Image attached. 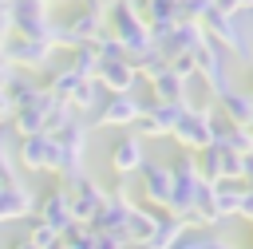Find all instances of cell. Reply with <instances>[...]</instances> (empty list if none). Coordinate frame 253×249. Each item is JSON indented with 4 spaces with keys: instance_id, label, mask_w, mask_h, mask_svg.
I'll return each instance as SVG.
<instances>
[{
    "instance_id": "obj_1",
    "label": "cell",
    "mask_w": 253,
    "mask_h": 249,
    "mask_svg": "<svg viewBox=\"0 0 253 249\" xmlns=\"http://www.w3.org/2000/svg\"><path fill=\"white\" fill-rule=\"evenodd\" d=\"M174 142H178L186 154H202V150L213 142V107H210V103H206V107L190 103L186 115H182L178 126H174Z\"/></svg>"
},
{
    "instance_id": "obj_2",
    "label": "cell",
    "mask_w": 253,
    "mask_h": 249,
    "mask_svg": "<svg viewBox=\"0 0 253 249\" xmlns=\"http://www.w3.org/2000/svg\"><path fill=\"white\" fill-rule=\"evenodd\" d=\"M202 28H206V40H213L221 51H233L237 59L253 55V43H249V36H245V28H241L237 16H225V12L210 8V16L202 20Z\"/></svg>"
},
{
    "instance_id": "obj_3",
    "label": "cell",
    "mask_w": 253,
    "mask_h": 249,
    "mask_svg": "<svg viewBox=\"0 0 253 249\" xmlns=\"http://www.w3.org/2000/svg\"><path fill=\"white\" fill-rule=\"evenodd\" d=\"M194 71H198V79L206 83L210 99H221V95L233 91V83H229V67H225V51H221L213 40H206V43L194 51Z\"/></svg>"
},
{
    "instance_id": "obj_4",
    "label": "cell",
    "mask_w": 253,
    "mask_h": 249,
    "mask_svg": "<svg viewBox=\"0 0 253 249\" xmlns=\"http://www.w3.org/2000/svg\"><path fill=\"white\" fill-rule=\"evenodd\" d=\"M59 186H63V182H59ZM63 190H67V198H71V217H75L79 225H91V221L99 217V209L107 206V190H103L95 178H87V174H79V178L67 182Z\"/></svg>"
},
{
    "instance_id": "obj_5",
    "label": "cell",
    "mask_w": 253,
    "mask_h": 249,
    "mask_svg": "<svg viewBox=\"0 0 253 249\" xmlns=\"http://www.w3.org/2000/svg\"><path fill=\"white\" fill-rule=\"evenodd\" d=\"M51 43L47 40H24V36H12L8 43H0V59L8 63V67H16V71H36V67H47V59H51Z\"/></svg>"
},
{
    "instance_id": "obj_6",
    "label": "cell",
    "mask_w": 253,
    "mask_h": 249,
    "mask_svg": "<svg viewBox=\"0 0 253 249\" xmlns=\"http://www.w3.org/2000/svg\"><path fill=\"white\" fill-rule=\"evenodd\" d=\"M12 28L24 40H47L51 32V8L43 0H12Z\"/></svg>"
},
{
    "instance_id": "obj_7",
    "label": "cell",
    "mask_w": 253,
    "mask_h": 249,
    "mask_svg": "<svg viewBox=\"0 0 253 249\" xmlns=\"http://www.w3.org/2000/svg\"><path fill=\"white\" fill-rule=\"evenodd\" d=\"M186 107L190 103H154V99H142V119L134 126L146 138H166V134H174V126L186 115Z\"/></svg>"
},
{
    "instance_id": "obj_8",
    "label": "cell",
    "mask_w": 253,
    "mask_h": 249,
    "mask_svg": "<svg viewBox=\"0 0 253 249\" xmlns=\"http://www.w3.org/2000/svg\"><path fill=\"white\" fill-rule=\"evenodd\" d=\"M202 43H206V28H202V24H182V20H178V24L170 28V36L158 40L154 47H158V51L166 55V63H170V59H178V55H194Z\"/></svg>"
},
{
    "instance_id": "obj_9",
    "label": "cell",
    "mask_w": 253,
    "mask_h": 249,
    "mask_svg": "<svg viewBox=\"0 0 253 249\" xmlns=\"http://www.w3.org/2000/svg\"><path fill=\"white\" fill-rule=\"evenodd\" d=\"M142 119V99L134 95H107V103L95 111V126H134Z\"/></svg>"
},
{
    "instance_id": "obj_10",
    "label": "cell",
    "mask_w": 253,
    "mask_h": 249,
    "mask_svg": "<svg viewBox=\"0 0 253 249\" xmlns=\"http://www.w3.org/2000/svg\"><path fill=\"white\" fill-rule=\"evenodd\" d=\"M138 178H142V198L150 202V206H158V209H166L170 206V190H174V178H170V162H142V170H138Z\"/></svg>"
},
{
    "instance_id": "obj_11",
    "label": "cell",
    "mask_w": 253,
    "mask_h": 249,
    "mask_svg": "<svg viewBox=\"0 0 253 249\" xmlns=\"http://www.w3.org/2000/svg\"><path fill=\"white\" fill-rule=\"evenodd\" d=\"M55 107V99L47 95V91H40L28 107H20V111H12V130H16V138H32V134H43V123H47V111Z\"/></svg>"
},
{
    "instance_id": "obj_12",
    "label": "cell",
    "mask_w": 253,
    "mask_h": 249,
    "mask_svg": "<svg viewBox=\"0 0 253 249\" xmlns=\"http://www.w3.org/2000/svg\"><path fill=\"white\" fill-rule=\"evenodd\" d=\"M36 217L47 225V229H55L59 237H63V229L67 225H75V217H71V198H67V190L63 186H55V190H47L43 198H40V206H36Z\"/></svg>"
},
{
    "instance_id": "obj_13",
    "label": "cell",
    "mask_w": 253,
    "mask_h": 249,
    "mask_svg": "<svg viewBox=\"0 0 253 249\" xmlns=\"http://www.w3.org/2000/svg\"><path fill=\"white\" fill-rule=\"evenodd\" d=\"M51 158H55V138L51 134L16 138V162L24 170H51Z\"/></svg>"
},
{
    "instance_id": "obj_14",
    "label": "cell",
    "mask_w": 253,
    "mask_h": 249,
    "mask_svg": "<svg viewBox=\"0 0 253 249\" xmlns=\"http://www.w3.org/2000/svg\"><path fill=\"white\" fill-rule=\"evenodd\" d=\"M142 162H146V150H142V138H138V134H123V138L111 146V170H115L123 182H126L130 174H138Z\"/></svg>"
},
{
    "instance_id": "obj_15",
    "label": "cell",
    "mask_w": 253,
    "mask_h": 249,
    "mask_svg": "<svg viewBox=\"0 0 253 249\" xmlns=\"http://www.w3.org/2000/svg\"><path fill=\"white\" fill-rule=\"evenodd\" d=\"M95 79H99V87H103L107 95H134V87H138V71H134V63H130V59L103 63Z\"/></svg>"
},
{
    "instance_id": "obj_16",
    "label": "cell",
    "mask_w": 253,
    "mask_h": 249,
    "mask_svg": "<svg viewBox=\"0 0 253 249\" xmlns=\"http://www.w3.org/2000/svg\"><path fill=\"white\" fill-rule=\"evenodd\" d=\"M217 107H221V119L225 123H233V126H253V99H249V91H229V95H221L217 99Z\"/></svg>"
},
{
    "instance_id": "obj_17",
    "label": "cell",
    "mask_w": 253,
    "mask_h": 249,
    "mask_svg": "<svg viewBox=\"0 0 253 249\" xmlns=\"http://www.w3.org/2000/svg\"><path fill=\"white\" fill-rule=\"evenodd\" d=\"M32 194H28V186L20 182V186H0V225L4 221H16V217H28L32 213Z\"/></svg>"
},
{
    "instance_id": "obj_18",
    "label": "cell",
    "mask_w": 253,
    "mask_h": 249,
    "mask_svg": "<svg viewBox=\"0 0 253 249\" xmlns=\"http://www.w3.org/2000/svg\"><path fill=\"white\" fill-rule=\"evenodd\" d=\"M186 229H190V225H186L182 217H174V213H158L154 233H150V241H146L142 249H174V245H178V237H182Z\"/></svg>"
},
{
    "instance_id": "obj_19",
    "label": "cell",
    "mask_w": 253,
    "mask_h": 249,
    "mask_svg": "<svg viewBox=\"0 0 253 249\" xmlns=\"http://www.w3.org/2000/svg\"><path fill=\"white\" fill-rule=\"evenodd\" d=\"M154 221H158V209H146L134 202V209L126 213V245H146L154 233Z\"/></svg>"
},
{
    "instance_id": "obj_20",
    "label": "cell",
    "mask_w": 253,
    "mask_h": 249,
    "mask_svg": "<svg viewBox=\"0 0 253 249\" xmlns=\"http://www.w3.org/2000/svg\"><path fill=\"white\" fill-rule=\"evenodd\" d=\"M103 103H107V91L99 87V79H83V83L75 87V95L67 99V107L79 111V115H95Z\"/></svg>"
},
{
    "instance_id": "obj_21",
    "label": "cell",
    "mask_w": 253,
    "mask_h": 249,
    "mask_svg": "<svg viewBox=\"0 0 253 249\" xmlns=\"http://www.w3.org/2000/svg\"><path fill=\"white\" fill-rule=\"evenodd\" d=\"M150 99H154V103H190V99H186V83H182L170 67H166L158 79H150Z\"/></svg>"
},
{
    "instance_id": "obj_22",
    "label": "cell",
    "mask_w": 253,
    "mask_h": 249,
    "mask_svg": "<svg viewBox=\"0 0 253 249\" xmlns=\"http://www.w3.org/2000/svg\"><path fill=\"white\" fill-rule=\"evenodd\" d=\"M241 194H245V182H217L213 186V206H217L221 221L241 213Z\"/></svg>"
},
{
    "instance_id": "obj_23",
    "label": "cell",
    "mask_w": 253,
    "mask_h": 249,
    "mask_svg": "<svg viewBox=\"0 0 253 249\" xmlns=\"http://www.w3.org/2000/svg\"><path fill=\"white\" fill-rule=\"evenodd\" d=\"M40 91H43V87H40V83H36V79H32L28 71H16L4 95H8V103H12V111H20V107H28V103H32V99H36Z\"/></svg>"
},
{
    "instance_id": "obj_24",
    "label": "cell",
    "mask_w": 253,
    "mask_h": 249,
    "mask_svg": "<svg viewBox=\"0 0 253 249\" xmlns=\"http://www.w3.org/2000/svg\"><path fill=\"white\" fill-rule=\"evenodd\" d=\"M99 67H103V63H99V55H95V47H91V43H83V47H75V51H71V71H75L79 79H95V75H99Z\"/></svg>"
},
{
    "instance_id": "obj_25",
    "label": "cell",
    "mask_w": 253,
    "mask_h": 249,
    "mask_svg": "<svg viewBox=\"0 0 253 249\" xmlns=\"http://www.w3.org/2000/svg\"><path fill=\"white\" fill-rule=\"evenodd\" d=\"M24 241H28L32 249H51V245L59 241V233H55V229H47V225L36 217V221H28V233H24Z\"/></svg>"
},
{
    "instance_id": "obj_26",
    "label": "cell",
    "mask_w": 253,
    "mask_h": 249,
    "mask_svg": "<svg viewBox=\"0 0 253 249\" xmlns=\"http://www.w3.org/2000/svg\"><path fill=\"white\" fill-rule=\"evenodd\" d=\"M210 8H213V0H178V20L182 24H202L210 16Z\"/></svg>"
},
{
    "instance_id": "obj_27",
    "label": "cell",
    "mask_w": 253,
    "mask_h": 249,
    "mask_svg": "<svg viewBox=\"0 0 253 249\" xmlns=\"http://www.w3.org/2000/svg\"><path fill=\"white\" fill-rule=\"evenodd\" d=\"M217 233L213 229H186L182 237H178V245L174 249H210V241H213Z\"/></svg>"
},
{
    "instance_id": "obj_28",
    "label": "cell",
    "mask_w": 253,
    "mask_h": 249,
    "mask_svg": "<svg viewBox=\"0 0 253 249\" xmlns=\"http://www.w3.org/2000/svg\"><path fill=\"white\" fill-rule=\"evenodd\" d=\"M170 71L182 79V83H190L198 71H194V55H178V59H170Z\"/></svg>"
},
{
    "instance_id": "obj_29",
    "label": "cell",
    "mask_w": 253,
    "mask_h": 249,
    "mask_svg": "<svg viewBox=\"0 0 253 249\" xmlns=\"http://www.w3.org/2000/svg\"><path fill=\"white\" fill-rule=\"evenodd\" d=\"M12 36H16V28H12V8L0 4V43H8Z\"/></svg>"
},
{
    "instance_id": "obj_30",
    "label": "cell",
    "mask_w": 253,
    "mask_h": 249,
    "mask_svg": "<svg viewBox=\"0 0 253 249\" xmlns=\"http://www.w3.org/2000/svg\"><path fill=\"white\" fill-rule=\"evenodd\" d=\"M237 217L253 221V186H245V194H241V213H237Z\"/></svg>"
},
{
    "instance_id": "obj_31",
    "label": "cell",
    "mask_w": 253,
    "mask_h": 249,
    "mask_svg": "<svg viewBox=\"0 0 253 249\" xmlns=\"http://www.w3.org/2000/svg\"><path fill=\"white\" fill-rule=\"evenodd\" d=\"M91 249H126L119 237H107V233H95V245Z\"/></svg>"
},
{
    "instance_id": "obj_32",
    "label": "cell",
    "mask_w": 253,
    "mask_h": 249,
    "mask_svg": "<svg viewBox=\"0 0 253 249\" xmlns=\"http://www.w3.org/2000/svg\"><path fill=\"white\" fill-rule=\"evenodd\" d=\"M115 4H119V0H83V8H91V12H103V16H107Z\"/></svg>"
},
{
    "instance_id": "obj_33",
    "label": "cell",
    "mask_w": 253,
    "mask_h": 249,
    "mask_svg": "<svg viewBox=\"0 0 253 249\" xmlns=\"http://www.w3.org/2000/svg\"><path fill=\"white\" fill-rule=\"evenodd\" d=\"M213 8L225 12V16H237V12H241V0H213Z\"/></svg>"
},
{
    "instance_id": "obj_34",
    "label": "cell",
    "mask_w": 253,
    "mask_h": 249,
    "mask_svg": "<svg viewBox=\"0 0 253 249\" xmlns=\"http://www.w3.org/2000/svg\"><path fill=\"white\" fill-rule=\"evenodd\" d=\"M12 75H16V67H8V63L0 59V91H8V83H12Z\"/></svg>"
},
{
    "instance_id": "obj_35",
    "label": "cell",
    "mask_w": 253,
    "mask_h": 249,
    "mask_svg": "<svg viewBox=\"0 0 253 249\" xmlns=\"http://www.w3.org/2000/svg\"><path fill=\"white\" fill-rule=\"evenodd\" d=\"M210 249H233V245H229L225 237H213V241H210Z\"/></svg>"
},
{
    "instance_id": "obj_36",
    "label": "cell",
    "mask_w": 253,
    "mask_h": 249,
    "mask_svg": "<svg viewBox=\"0 0 253 249\" xmlns=\"http://www.w3.org/2000/svg\"><path fill=\"white\" fill-rule=\"evenodd\" d=\"M12 249H32V245H28V241H24V237H20V241H16V245H12Z\"/></svg>"
},
{
    "instance_id": "obj_37",
    "label": "cell",
    "mask_w": 253,
    "mask_h": 249,
    "mask_svg": "<svg viewBox=\"0 0 253 249\" xmlns=\"http://www.w3.org/2000/svg\"><path fill=\"white\" fill-rule=\"evenodd\" d=\"M51 249H67V245H63V241H55V245H51Z\"/></svg>"
},
{
    "instance_id": "obj_38",
    "label": "cell",
    "mask_w": 253,
    "mask_h": 249,
    "mask_svg": "<svg viewBox=\"0 0 253 249\" xmlns=\"http://www.w3.org/2000/svg\"><path fill=\"white\" fill-rule=\"evenodd\" d=\"M241 8H253V0H241Z\"/></svg>"
},
{
    "instance_id": "obj_39",
    "label": "cell",
    "mask_w": 253,
    "mask_h": 249,
    "mask_svg": "<svg viewBox=\"0 0 253 249\" xmlns=\"http://www.w3.org/2000/svg\"><path fill=\"white\" fill-rule=\"evenodd\" d=\"M126 249H142V245H126Z\"/></svg>"
},
{
    "instance_id": "obj_40",
    "label": "cell",
    "mask_w": 253,
    "mask_h": 249,
    "mask_svg": "<svg viewBox=\"0 0 253 249\" xmlns=\"http://www.w3.org/2000/svg\"><path fill=\"white\" fill-rule=\"evenodd\" d=\"M43 4H47V8H51V4H55V0H43Z\"/></svg>"
},
{
    "instance_id": "obj_41",
    "label": "cell",
    "mask_w": 253,
    "mask_h": 249,
    "mask_svg": "<svg viewBox=\"0 0 253 249\" xmlns=\"http://www.w3.org/2000/svg\"><path fill=\"white\" fill-rule=\"evenodd\" d=\"M249 99H253V87H249Z\"/></svg>"
},
{
    "instance_id": "obj_42",
    "label": "cell",
    "mask_w": 253,
    "mask_h": 249,
    "mask_svg": "<svg viewBox=\"0 0 253 249\" xmlns=\"http://www.w3.org/2000/svg\"><path fill=\"white\" fill-rule=\"evenodd\" d=\"M249 134H253V126H249Z\"/></svg>"
},
{
    "instance_id": "obj_43",
    "label": "cell",
    "mask_w": 253,
    "mask_h": 249,
    "mask_svg": "<svg viewBox=\"0 0 253 249\" xmlns=\"http://www.w3.org/2000/svg\"><path fill=\"white\" fill-rule=\"evenodd\" d=\"M0 150H4V146H0Z\"/></svg>"
}]
</instances>
